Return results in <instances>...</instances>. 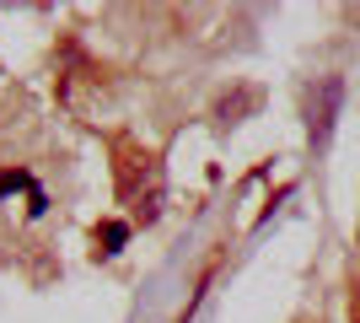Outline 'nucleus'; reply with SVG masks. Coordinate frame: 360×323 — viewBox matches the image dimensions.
<instances>
[{"label": "nucleus", "mask_w": 360, "mask_h": 323, "mask_svg": "<svg viewBox=\"0 0 360 323\" xmlns=\"http://www.w3.org/2000/svg\"><path fill=\"white\" fill-rule=\"evenodd\" d=\"M253 108H258V92H253V87H242L237 97H221L215 119H221V124H242V113H253Z\"/></svg>", "instance_id": "7ed1b4c3"}, {"label": "nucleus", "mask_w": 360, "mask_h": 323, "mask_svg": "<svg viewBox=\"0 0 360 323\" xmlns=\"http://www.w3.org/2000/svg\"><path fill=\"white\" fill-rule=\"evenodd\" d=\"M339 97H345L339 76H323V81H317L312 108H307V135H312V146H328V135H333V113H339Z\"/></svg>", "instance_id": "f03ea898"}, {"label": "nucleus", "mask_w": 360, "mask_h": 323, "mask_svg": "<svg viewBox=\"0 0 360 323\" xmlns=\"http://www.w3.org/2000/svg\"><path fill=\"white\" fill-rule=\"evenodd\" d=\"M119 194L129 205L135 221H156L167 205V178H162V162L150 151H129V162H119Z\"/></svg>", "instance_id": "f257e3e1"}, {"label": "nucleus", "mask_w": 360, "mask_h": 323, "mask_svg": "<svg viewBox=\"0 0 360 323\" xmlns=\"http://www.w3.org/2000/svg\"><path fill=\"white\" fill-rule=\"evenodd\" d=\"M129 243V221H103L97 227V253H119Z\"/></svg>", "instance_id": "20e7f679"}]
</instances>
